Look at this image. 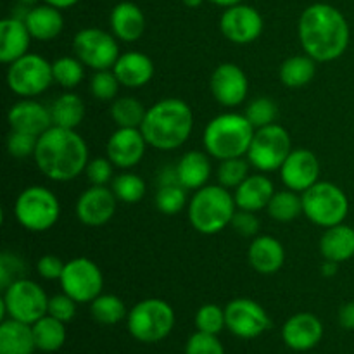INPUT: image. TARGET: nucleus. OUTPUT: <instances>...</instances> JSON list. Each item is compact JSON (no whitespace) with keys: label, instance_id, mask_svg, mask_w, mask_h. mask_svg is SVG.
<instances>
[{"label":"nucleus","instance_id":"nucleus-1","mask_svg":"<svg viewBox=\"0 0 354 354\" xmlns=\"http://www.w3.org/2000/svg\"><path fill=\"white\" fill-rule=\"evenodd\" d=\"M301 47L317 62H330L349 47L348 19L330 3H313L303 10L297 23Z\"/></svg>","mask_w":354,"mask_h":354},{"label":"nucleus","instance_id":"nucleus-2","mask_svg":"<svg viewBox=\"0 0 354 354\" xmlns=\"http://www.w3.org/2000/svg\"><path fill=\"white\" fill-rule=\"evenodd\" d=\"M35 162L47 178L69 182L82 175L88 165V147L82 135L71 128L50 127L38 137Z\"/></svg>","mask_w":354,"mask_h":354},{"label":"nucleus","instance_id":"nucleus-3","mask_svg":"<svg viewBox=\"0 0 354 354\" xmlns=\"http://www.w3.org/2000/svg\"><path fill=\"white\" fill-rule=\"evenodd\" d=\"M194 128V113L180 99H162L149 107L140 130L151 147L175 151L189 140Z\"/></svg>","mask_w":354,"mask_h":354},{"label":"nucleus","instance_id":"nucleus-4","mask_svg":"<svg viewBox=\"0 0 354 354\" xmlns=\"http://www.w3.org/2000/svg\"><path fill=\"white\" fill-rule=\"evenodd\" d=\"M254 131L256 128L245 118V114H218L204 128V149L211 158L220 159V161L242 158V156H248Z\"/></svg>","mask_w":354,"mask_h":354},{"label":"nucleus","instance_id":"nucleus-5","mask_svg":"<svg viewBox=\"0 0 354 354\" xmlns=\"http://www.w3.org/2000/svg\"><path fill=\"white\" fill-rule=\"evenodd\" d=\"M234 196L221 185H204L189 201V221L199 234L214 235L232 223Z\"/></svg>","mask_w":354,"mask_h":354},{"label":"nucleus","instance_id":"nucleus-6","mask_svg":"<svg viewBox=\"0 0 354 354\" xmlns=\"http://www.w3.org/2000/svg\"><path fill=\"white\" fill-rule=\"evenodd\" d=\"M127 325L131 337L138 342L154 344L171 334L175 327V311L162 299H144L128 311Z\"/></svg>","mask_w":354,"mask_h":354},{"label":"nucleus","instance_id":"nucleus-7","mask_svg":"<svg viewBox=\"0 0 354 354\" xmlns=\"http://www.w3.org/2000/svg\"><path fill=\"white\" fill-rule=\"evenodd\" d=\"M61 204L47 187L33 185L24 189L14 204L17 223L30 232H47L57 223Z\"/></svg>","mask_w":354,"mask_h":354},{"label":"nucleus","instance_id":"nucleus-8","mask_svg":"<svg viewBox=\"0 0 354 354\" xmlns=\"http://www.w3.org/2000/svg\"><path fill=\"white\" fill-rule=\"evenodd\" d=\"M303 213L311 223L330 228L344 223L349 213V199L341 187L330 182H317L303 192Z\"/></svg>","mask_w":354,"mask_h":354},{"label":"nucleus","instance_id":"nucleus-9","mask_svg":"<svg viewBox=\"0 0 354 354\" xmlns=\"http://www.w3.org/2000/svg\"><path fill=\"white\" fill-rule=\"evenodd\" d=\"M292 152V140L289 131L280 124L256 128L251 147L248 151V161L263 173H272L282 168L286 159Z\"/></svg>","mask_w":354,"mask_h":354},{"label":"nucleus","instance_id":"nucleus-10","mask_svg":"<svg viewBox=\"0 0 354 354\" xmlns=\"http://www.w3.org/2000/svg\"><path fill=\"white\" fill-rule=\"evenodd\" d=\"M48 297L37 282L28 279H17L3 289L2 311L9 318L23 324L33 325L47 315Z\"/></svg>","mask_w":354,"mask_h":354},{"label":"nucleus","instance_id":"nucleus-11","mask_svg":"<svg viewBox=\"0 0 354 354\" xmlns=\"http://www.w3.org/2000/svg\"><path fill=\"white\" fill-rule=\"evenodd\" d=\"M54 83L52 64L38 54H24L17 61L10 62L7 69V85L10 92L23 99L41 95Z\"/></svg>","mask_w":354,"mask_h":354},{"label":"nucleus","instance_id":"nucleus-12","mask_svg":"<svg viewBox=\"0 0 354 354\" xmlns=\"http://www.w3.org/2000/svg\"><path fill=\"white\" fill-rule=\"evenodd\" d=\"M73 50L76 57L95 71L113 69L120 57L116 37L99 28H83L75 35Z\"/></svg>","mask_w":354,"mask_h":354},{"label":"nucleus","instance_id":"nucleus-13","mask_svg":"<svg viewBox=\"0 0 354 354\" xmlns=\"http://www.w3.org/2000/svg\"><path fill=\"white\" fill-rule=\"evenodd\" d=\"M62 292L76 303H92L102 294L104 277L99 266L88 258H75L66 263L61 279Z\"/></svg>","mask_w":354,"mask_h":354},{"label":"nucleus","instance_id":"nucleus-14","mask_svg":"<svg viewBox=\"0 0 354 354\" xmlns=\"http://www.w3.org/2000/svg\"><path fill=\"white\" fill-rule=\"evenodd\" d=\"M225 320L228 330L241 339H256L272 327L265 308L248 297L230 301L225 308Z\"/></svg>","mask_w":354,"mask_h":354},{"label":"nucleus","instance_id":"nucleus-15","mask_svg":"<svg viewBox=\"0 0 354 354\" xmlns=\"http://www.w3.org/2000/svg\"><path fill=\"white\" fill-rule=\"evenodd\" d=\"M263 17L254 7L237 3L221 14L220 30L228 41L237 45H248L258 40L263 33Z\"/></svg>","mask_w":354,"mask_h":354},{"label":"nucleus","instance_id":"nucleus-16","mask_svg":"<svg viewBox=\"0 0 354 354\" xmlns=\"http://www.w3.org/2000/svg\"><path fill=\"white\" fill-rule=\"evenodd\" d=\"M209 86L218 104L225 107H235L241 106L248 97L249 80L237 64L223 62L211 75Z\"/></svg>","mask_w":354,"mask_h":354},{"label":"nucleus","instance_id":"nucleus-17","mask_svg":"<svg viewBox=\"0 0 354 354\" xmlns=\"http://www.w3.org/2000/svg\"><path fill=\"white\" fill-rule=\"evenodd\" d=\"M118 199L113 189L106 185H92L76 201V218L86 227H102L109 223L116 213Z\"/></svg>","mask_w":354,"mask_h":354},{"label":"nucleus","instance_id":"nucleus-18","mask_svg":"<svg viewBox=\"0 0 354 354\" xmlns=\"http://www.w3.org/2000/svg\"><path fill=\"white\" fill-rule=\"evenodd\" d=\"M280 176L287 189L294 192H306L310 187L320 182V161L315 152L308 149H292L289 158L280 168Z\"/></svg>","mask_w":354,"mask_h":354},{"label":"nucleus","instance_id":"nucleus-19","mask_svg":"<svg viewBox=\"0 0 354 354\" xmlns=\"http://www.w3.org/2000/svg\"><path fill=\"white\" fill-rule=\"evenodd\" d=\"M147 145L140 128H118L107 140L106 152L116 168L130 169L142 161Z\"/></svg>","mask_w":354,"mask_h":354},{"label":"nucleus","instance_id":"nucleus-20","mask_svg":"<svg viewBox=\"0 0 354 354\" xmlns=\"http://www.w3.org/2000/svg\"><path fill=\"white\" fill-rule=\"evenodd\" d=\"M7 123L10 130L23 131L35 137H40L48 128L54 127L50 109L33 99H23L14 104L7 113Z\"/></svg>","mask_w":354,"mask_h":354},{"label":"nucleus","instance_id":"nucleus-21","mask_svg":"<svg viewBox=\"0 0 354 354\" xmlns=\"http://www.w3.org/2000/svg\"><path fill=\"white\" fill-rule=\"evenodd\" d=\"M324 337V325L313 313H297L282 327V339L294 351H310Z\"/></svg>","mask_w":354,"mask_h":354},{"label":"nucleus","instance_id":"nucleus-22","mask_svg":"<svg viewBox=\"0 0 354 354\" xmlns=\"http://www.w3.org/2000/svg\"><path fill=\"white\" fill-rule=\"evenodd\" d=\"M113 71L123 86L140 88L147 85L154 76V62L147 54H142V52H124L118 57Z\"/></svg>","mask_w":354,"mask_h":354},{"label":"nucleus","instance_id":"nucleus-23","mask_svg":"<svg viewBox=\"0 0 354 354\" xmlns=\"http://www.w3.org/2000/svg\"><path fill=\"white\" fill-rule=\"evenodd\" d=\"M249 265L261 275H273L286 261V249L282 242L272 235H258L248 251Z\"/></svg>","mask_w":354,"mask_h":354},{"label":"nucleus","instance_id":"nucleus-24","mask_svg":"<svg viewBox=\"0 0 354 354\" xmlns=\"http://www.w3.org/2000/svg\"><path fill=\"white\" fill-rule=\"evenodd\" d=\"M31 35L21 17H6L0 23V61L3 64L17 61L28 54Z\"/></svg>","mask_w":354,"mask_h":354},{"label":"nucleus","instance_id":"nucleus-25","mask_svg":"<svg viewBox=\"0 0 354 354\" xmlns=\"http://www.w3.org/2000/svg\"><path fill=\"white\" fill-rule=\"evenodd\" d=\"M273 194H275V187H273V182L268 176L249 175L248 178L235 189L234 199L239 209L258 213V211L268 207Z\"/></svg>","mask_w":354,"mask_h":354},{"label":"nucleus","instance_id":"nucleus-26","mask_svg":"<svg viewBox=\"0 0 354 354\" xmlns=\"http://www.w3.org/2000/svg\"><path fill=\"white\" fill-rule=\"evenodd\" d=\"M111 30L121 41H137L145 31V16L138 6L133 2H120L109 16Z\"/></svg>","mask_w":354,"mask_h":354},{"label":"nucleus","instance_id":"nucleus-27","mask_svg":"<svg viewBox=\"0 0 354 354\" xmlns=\"http://www.w3.org/2000/svg\"><path fill=\"white\" fill-rule=\"evenodd\" d=\"M24 23H26L28 31L31 38L40 41H50L61 35L64 28V17H62L61 9L54 6H37L24 14Z\"/></svg>","mask_w":354,"mask_h":354},{"label":"nucleus","instance_id":"nucleus-28","mask_svg":"<svg viewBox=\"0 0 354 354\" xmlns=\"http://www.w3.org/2000/svg\"><path fill=\"white\" fill-rule=\"evenodd\" d=\"M178 183L185 190H199L207 185L211 176V161L207 152L190 151L180 158L176 165Z\"/></svg>","mask_w":354,"mask_h":354},{"label":"nucleus","instance_id":"nucleus-29","mask_svg":"<svg viewBox=\"0 0 354 354\" xmlns=\"http://www.w3.org/2000/svg\"><path fill=\"white\" fill-rule=\"evenodd\" d=\"M320 252L324 259L344 263L354 258V228L339 223L325 230L320 239Z\"/></svg>","mask_w":354,"mask_h":354},{"label":"nucleus","instance_id":"nucleus-30","mask_svg":"<svg viewBox=\"0 0 354 354\" xmlns=\"http://www.w3.org/2000/svg\"><path fill=\"white\" fill-rule=\"evenodd\" d=\"M37 351L33 327L9 318L0 325V354H33Z\"/></svg>","mask_w":354,"mask_h":354},{"label":"nucleus","instance_id":"nucleus-31","mask_svg":"<svg viewBox=\"0 0 354 354\" xmlns=\"http://www.w3.org/2000/svg\"><path fill=\"white\" fill-rule=\"evenodd\" d=\"M50 113L54 127L75 130L85 118V102L76 93H62L54 100Z\"/></svg>","mask_w":354,"mask_h":354},{"label":"nucleus","instance_id":"nucleus-32","mask_svg":"<svg viewBox=\"0 0 354 354\" xmlns=\"http://www.w3.org/2000/svg\"><path fill=\"white\" fill-rule=\"evenodd\" d=\"M315 75H317V61L308 54L292 55L280 66V80L289 88H301L308 85Z\"/></svg>","mask_w":354,"mask_h":354},{"label":"nucleus","instance_id":"nucleus-33","mask_svg":"<svg viewBox=\"0 0 354 354\" xmlns=\"http://www.w3.org/2000/svg\"><path fill=\"white\" fill-rule=\"evenodd\" d=\"M33 335L37 349L44 353H55L64 346L66 342V327L64 322L57 320V318L45 315L33 325Z\"/></svg>","mask_w":354,"mask_h":354},{"label":"nucleus","instance_id":"nucleus-34","mask_svg":"<svg viewBox=\"0 0 354 354\" xmlns=\"http://www.w3.org/2000/svg\"><path fill=\"white\" fill-rule=\"evenodd\" d=\"M266 211L275 221L289 223V221L299 218V214L303 213V197L299 196V192H294L290 189L279 190V192L273 194Z\"/></svg>","mask_w":354,"mask_h":354},{"label":"nucleus","instance_id":"nucleus-35","mask_svg":"<svg viewBox=\"0 0 354 354\" xmlns=\"http://www.w3.org/2000/svg\"><path fill=\"white\" fill-rule=\"evenodd\" d=\"M147 109L135 97H120L111 106V118L118 128H140Z\"/></svg>","mask_w":354,"mask_h":354},{"label":"nucleus","instance_id":"nucleus-36","mask_svg":"<svg viewBox=\"0 0 354 354\" xmlns=\"http://www.w3.org/2000/svg\"><path fill=\"white\" fill-rule=\"evenodd\" d=\"M90 313L93 320L102 325H116L128 317L127 306L114 294H100L90 303Z\"/></svg>","mask_w":354,"mask_h":354},{"label":"nucleus","instance_id":"nucleus-37","mask_svg":"<svg viewBox=\"0 0 354 354\" xmlns=\"http://www.w3.org/2000/svg\"><path fill=\"white\" fill-rule=\"evenodd\" d=\"M83 62L78 57H59L52 62V75H54V82L61 85L62 88H75L82 83L83 76H85V68Z\"/></svg>","mask_w":354,"mask_h":354},{"label":"nucleus","instance_id":"nucleus-38","mask_svg":"<svg viewBox=\"0 0 354 354\" xmlns=\"http://www.w3.org/2000/svg\"><path fill=\"white\" fill-rule=\"evenodd\" d=\"M113 189L114 196L120 203L124 204H135L138 201H142V197L145 196V182L135 173H121V175L114 176L113 178Z\"/></svg>","mask_w":354,"mask_h":354},{"label":"nucleus","instance_id":"nucleus-39","mask_svg":"<svg viewBox=\"0 0 354 354\" xmlns=\"http://www.w3.org/2000/svg\"><path fill=\"white\" fill-rule=\"evenodd\" d=\"M187 206V192L180 183L162 185L156 192V207L162 214H176Z\"/></svg>","mask_w":354,"mask_h":354},{"label":"nucleus","instance_id":"nucleus-40","mask_svg":"<svg viewBox=\"0 0 354 354\" xmlns=\"http://www.w3.org/2000/svg\"><path fill=\"white\" fill-rule=\"evenodd\" d=\"M249 176V161L244 158L225 159L218 168V182L225 189H237Z\"/></svg>","mask_w":354,"mask_h":354},{"label":"nucleus","instance_id":"nucleus-41","mask_svg":"<svg viewBox=\"0 0 354 354\" xmlns=\"http://www.w3.org/2000/svg\"><path fill=\"white\" fill-rule=\"evenodd\" d=\"M245 118L251 121L254 128L268 127V124L275 123L277 116H279V107L268 97H258V99L251 100L249 106L245 107Z\"/></svg>","mask_w":354,"mask_h":354},{"label":"nucleus","instance_id":"nucleus-42","mask_svg":"<svg viewBox=\"0 0 354 354\" xmlns=\"http://www.w3.org/2000/svg\"><path fill=\"white\" fill-rule=\"evenodd\" d=\"M196 327L197 330L204 332V334L218 335L227 327L225 310H221L218 304H204L196 313Z\"/></svg>","mask_w":354,"mask_h":354},{"label":"nucleus","instance_id":"nucleus-43","mask_svg":"<svg viewBox=\"0 0 354 354\" xmlns=\"http://www.w3.org/2000/svg\"><path fill=\"white\" fill-rule=\"evenodd\" d=\"M120 80L116 78L113 69H102L95 71V75L90 80V93L99 100H113L118 97L120 92Z\"/></svg>","mask_w":354,"mask_h":354},{"label":"nucleus","instance_id":"nucleus-44","mask_svg":"<svg viewBox=\"0 0 354 354\" xmlns=\"http://www.w3.org/2000/svg\"><path fill=\"white\" fill-rule=\"evenodd\" d=\"M185 354H225V348L216 335L197 330L187 341Z\"/></svg>","mask_w":354,"mask_h":354},{"label":"nucleus","instance_id":"nucleus-45","mask_svg":"<svg viewBox=\"0 0 354 354\" xmlns=\"http://www.w3.org/2000/svg\"><path fill=\"white\" fill-rule=\"evenodd\" d=\"M37 142L38 137H35V135L10 130L9 137H7V152H9L12 158H28V156L35 154Z\"/></svg>","mask_w":354,"mask_h":354},{"label":"nucleus","instance_id":"nucleus-46","mask_svg":"<svg viewBox=\"0 0 354 354\" xmlns=\"http://www.w3.org/2000/svg\"><path fill=\"white\" fill-rule=\"evenodd\" d=\"M23 259L12 252H2V256H0V286H2V289H7L14 280L23 279Z\"/></svg>","mask_w":354,"mask_h":354},{"label":"nucleus","instance_id":"nucleus-47","mask_svg":"<svg viewBox=\"0 0 354 354\" xmlns=\"http://www.w3.org/2000/svg\"><path fill=\"white\" fill-rule=\"evenodd\" d=\"M76 301L71 299V297L68 296V294H57V296L54 297H48V310H47V315H50V317L57 318V320L64 322V324H68V322H71L73 318H75L76 315Z\"/></svg>","mask_w":354,"mask_h":354},{"label":"nucleus","instance_id":"nucleus-48","mask_svg":"<svg viewBox=\"0 0 354 354\" xmlns=\"http://www.w3.org/2000/svg\"><path fill=\"white\" fill-rule=\"evenodd\" d=\"M113 162L109 158L90 159L86 165V178L92 185H107L113 178Z\"/></svg>","mask_w":354,"mask_h":354},{"label":"nucleus","instance_id":"nucleus-49","mask_svg":"<svg viewBox=\"0 0 354 354\" xmlns=\"http://www.w3.org/2000/svg\"><path fill=\"white\" fill-rule=\"evenodd\" d=\"M232 227L242 237H258L259 228H261V223H259L258 216L252 211H244L239 209L235 211L234 218H232Z\"/></svg>","mask_w":354,"mask_h":354},{"label":"nucleus","instance_id":"nucleus-50","mask_svg":"<svg viewBox=\"0 0 354 354\" xmlns=\"http://www.w3.org/2000/svg\"><path fill=\"white\" fill-rule=\"evenodd\" d=\"M64 266L66 263H62L61 258L54 254H45L37 261V272L45 280H59L64 272Z\"/></svg>","mask_w":354,"mask_h":354},{"label":"nucleus","instance_id":"nucleus-51","mask_svg":"<svg viewBox=\"0 0 354 354\" xmlns=\"http://www.w3.org/2000/svg\"><path fill=\"white\" fill-rule=\"evenodd\" d=\"M339 324L346 330H354V301L342 304L339 310Z\"/></svg>","mask_w":354,"mask_h":354},{"label":"nucleus","instance_id":"nucleus-52","mask_svg":"<svg viewBox=\"0 0 354 354\" xmlns=\"http://www.w3.org/2000/svg\"><path fill=\"white\" fill-rule=\"evenodd\" d=\"M158 183L159 187L162 185H173V183H178V175H176V166H166L161 171L158 173Z\"/></svg>","mask_w":354,"mask_h":354},{"label":"nucleus","instance_id":"nucleus-53","mask_svg":"<svg viewBox=\"0 0 354 354\" xmlns=\"http://www.w3.org/2000/svg\"><path fill=\"white\" fill-rule=\"evenodd\" d=\"M339 270V263L330 261V259H325L324 265H322V273L324 277H334Z\"/></svg>","mask_w":354,"mask_h":354},{"label":"nucleus","instance_id":"nucleus-54","mask_svg":"<svg viewBox=\"0 0 354 354\" xmlns=\"http://www.w3.org/2000/svg\"><path fill=\"white\" fill-rule=\"evenodd\" d=\"M44 2L48 3V6L57 7V9H69V7L76 6L80 0H44Z\"/></svg>","mask_w":354,"mask_h":354},{"label":"nucleus","instance_id":"nucleus-55","mask_svg":"<svg viewBox=\"0 0 354 354\" xmlns=\"http://www.w3.org/2000/svg\"><path fill=\"white\" fill-rule=\"evenodd\" d=\"M207 2H211V3H214V6H220V7H225V9H228V7L237 6V3H242V0H207Z\"/></svg>","mask_w":354,"mask_h":354},{"label":"nucleus","instance_id":"nucleus-56","mask_svg":"<svg viewBox=\"0 0 354 354\" xmlns=\"http://www.w3.org/2000/svg\"><path fill=\"white\" fill-rule=\"evenodd\" d=\"M183 3H185L187 7H190V9H196V7L203 6L204 0H183Z\"/></svg>","mask_w":354,"mask_h":354},{"label":"nucleus","instance_id":"nucleus-57","mask_svg":"<svg viewBox=\"0 0 354 354\" xmlns=\"http://www.w3.org/2000/svg\"><path fill=\"white\" fill-rule=\"evenodd\" d=\"M37 2V0H21V3H23V6H31V3H35Z\"/></svg>","mask_w":354,"mask_h":354}]
</instances>
